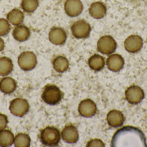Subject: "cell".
<instances>
[{"label":"cell","mask_w":147,"mask_h":147,"mask_svg":"<svg viewBox=\"0 0 147 147\" xmlns=\"http://www.w3.org/2000/svg\"><path fill=\"white\" fill-rule=\"evenodd\" d=\"M21 6L25 12L32 13L38 8L39 1L38 0H22Z\"/></svg>","instance_id":"25"},{"label":"cell","mask_w":147,"mask_h":147,"mask_svg":"<svg viewBox=\"0 0 147 147\" xmlns=\"http://www.w3.org/2000/svg\"><path fill=\"white\" fill-rule=\"evenodd\" d=\"M30 29L25 25L16 26L12 32L14 39L19 42H24L29 39L30 36Z\"/></svg>","instance_id":"15"},{"label":"cell","mask_w":147,"mask_h":147,"mask_svg":"<svg viewBox=\"0 0 147 147\" xmlns=\"http://www.w3.org/2000/svg\"><path fill=\"white\" fill-rule=\"evenodd\" d=\"M62 96V93L58 87L54 85H50L45 88L42 98L46 103L50 105H55L61 101Z\"/></svg>","instance_id":"4"},{"label":"cell","mask_w":147,"mask_h":147,"mask_svg":"<svg viewBox=\"0 0 147 147\" xmlns=\"http://www.w3.org/2000/svg\"><path fill=\"white\" fill-rule=\"evenodd\" d=\"M62 136L63 140L69 143H75L79 138L78 130L71 125L66 126L64 128L62 132Z\"/></svg>","instance_id":"17"},{"label":"cell","mask_w":147,"mask_h":147,"mask_svg":"<svg viewBox=\"0 0 147 147\" xmlns=\"http://www.w3.org/2000/svg\"><path fill=\"white\" fill-rule=\"evenodd\" d=\"M16 87L15 80L10 77H5L0 80V90L3 93L11 94L14 91Z\"/></svg>","instance_id":"19"},{"label":"cell","mask_w":147,"mask_h":147,"mask_svg":"<svg viewBox=\"0 0 147 147\" xmlns=\"http://www.w3.org/2000/svg\"><path fill=\"white\" fill-rule=\"evenodd\" d=\"M14 136L11 131L3 130L0 131V146L7 147L13 145Z\"/></svg>","instance_id":"23"},{"label":"cell","mask_w":147,"mask_h":147,"mask_svg":"<svg viewBox=\"0 0 147 147\" xmlns=\"http://www.w3.org/2000/svg\"><path fill=\"white\" fill-rule=\"evenodd\" d=\"M4 41L0 37V52L3 50L4 48Z\"/></svg>","instance_id":"29"},{"label":"cell","mask_w":147,"mask_h":147,"mask_svg":"<svg viewBox=\"0 0 147 147\" xmlns=\"http://www.w3.org/2000/svg\"><path fill=\"white\" fill-rule=\"evenodd\" d=\"M24 14L23 12L17 8L13 9L7 15V19L13 25L15 26L21 25L24 21Z\"/></svg>","instance_id":"18"},{"label":"cell","mask_w":147,"mask_h":147,"mask_svg":"<svg viewBox=\"0 0 147 147\" xmlns=\"http://www.w3.org/2000/svg\"><path fill=\"white\" fill-rule=\"evenodd\" d=\"M71 29L73 36L78 39L87 38L90 36L91 31L90 25L83 20H78L74 22Z\"/></svg>","instance_id":"3"},{"label":"cell","mask_w":147,"mask_h":147,"mask_svg":"<svg viewBox=\"0 0 147 147\" xmlns=\"http://www.w3.org/2000/svg\"><path fill=\"white\" fill-rule=\"evenodd\" d=\"M107 120L111 127H118L122 126L124 123V116L122 113L119 110H112L108 113Z\"/></svg>","instance_id":"16"},{"label":"cell","mask_w":147,"mask_h":147,"mask_svg":"<svg viewBox=\"0 0 147 147\" xmlns=\"http://www.w3.org/2000/svg\"><path fill=\"white\" fill-rule=\"evenodd\" d=\"M146 40H147V37Z\"/></svg>","instance_id":"30"},{"label":"cell","mask_w":147,"mask_h":147,"mask_svg":"<svg viewBox=\"0 0 147 147\" xmlns=\"http://www.w3.org/2000/svg\"><path fill=\"white\" fill-rule=\"evenodd\" d=\"M53 68L58 72H63L68 70L69 62L64 56H59L54 59L53 63Z\"/></svg>","instance_id":"22"},{"label":"cell","mask_w":147,"mask_h":147,"mask_svg":"<svg viewBox=\"0 0 147 147\" xmlns=\"http://www.w3.org/2000/svg\"><path fill=\"white\" fill-rule=\"evenodd\" d=\"M88 65L92 70L100 71L104 67L105 61L103 57L99 54H95L88 59Z\"/></svg>","instance_id":"20"},{"label":"cell","mask_w":147,"mask_h":147,"mask_svg":"<svg viewBox=\"0 0 147 147\" xmlns=\"http://www.w3.org/2000/svg\"><path fill=\"white\" fill-rule=\"evenodd\" d=\"M40 139L45 146H56L58 145L60 141V132L56 128L47 127L41 131Z\"/></svg>","instance_id":"2"},{"label":"cell","mask_w":147,"mask_h":147,"mask_svg":"<svg viewBox=\"0 0 147 147\" xmlns=\"http://www.w3.org/2000/svg\"><path fill=\"white\" fill-rule=\"evenodd\" d=\"M112 146L147 147L146 138L141 130L134 127H125L114 135Z\"/></svg>","instance_id":"1"},{"label":"cell","mask_w":147,"mask_h":147,"mask_svg":"<svg viewBox=\"0 0 147 147\" xmlns=\"http://www.w3.org/2000/svg\"><path fill=\"white\" fill-rule=\"evenodd\" d=\"M28 102L24 98H15L11 101L9 109L10 112L15 116L22 117L26 115L29 110Z\"/></svg>","instance_id":"7"},{"label":"cell","mask_w":147,"mask_h":147,"mask_svg":"<svg viewBox=\"0 0 147 147\" xmlns=\"http://www.w3.org/2000/svg\"><path fill=\"white\" fill-rule=\"evenodd\" d=\"M86 146L88 147H104L105 144L101 140H99V139H94V140H91L90 141L88 142V143L86 144Z\"/></svg>","instance_id":"27"},{"label":"cell","mask_w":147,"mask_h":147,"mask_svg":"<svg viewBox=\"0 0 147 147\" xmlns=\"http://www.w3.org/2000/svg\"><path fill=\"white\" fill-rule=\"evenodd\" d=\"M117 46L114 38L109 35H104L99 38L97 44V49L103 54L109 55L114 53Z\"/></svg>","instance_id":"5"},{"label":"cell","mask_w":147,"mask_h":147,"mask_svg":"<svg viewBox=\"0 0 147 147\" xmlns=\"http://www.w3.org/2000/svg\"><path fill=\"white\" fill-rule=\"evenodd\" d=\"M13 64L11 59L7 57L0 58V76H6L13 70Z\"/></svg>","instance_id":"21"},{"label":"cell","mask_w":147,"mask_h":147,"mask_svg":"<svg viewBox=\"0 0 147 147\" xmlns=\"http://www.w3.org/2000/svg\"><path fill=\"white\" fill-rule=\"evenodd\" d=\"M8 123L7 117L4 114H0V131L5 129Z\"/></svg>","instance_id":"28"},{"label":"cell","mask_w":147,"mask_h":147,"mask_svg":"<svg viewBox=\"0 0 147 147\" xmlns=\"http://www.w3.org/2000/svg\"><path fill=\"white\" fill-rule=\"evenodd\" d=\"M143 45V39L138 35H129L124 41V46L126 51L131 53L138 52L140 51Z\"/></svg>","instance_id":"8"},{"label":"cell","mask_w":147,"mask_h":147,"mask_svg":"<svg viewBox=\"0 0 147 147\" xmlns=\"http://www.w3.org/2000/svg\"><path fill=\"white\" fill-rule=\"evenodd\" d=\"M96 104L90 99L83 100L79 105V112L84 117H90L93 116L96 112Z\"/></svg>","instance_id":"12"},{"label":"cell","mask_w":147,"mask_h":147,"mask_svg":"<svg viewBox=\"0 0 147 147\" xmlns=\"http://www.w3.org/2000/svg\"><path fill=\"white\" fill-rule=\"evenodd\" d=\"M106 64L109 70L114 72H117L123 68L124 59L120 54H111L107 58Z\"/></svg>","instance_id":"13"},{"label":"cell","mask_w":147,"mask_h":147,"mask_svg":"<svg viewBox=\"0 0 147 147\" xmlns=\"http://www.w3.org/2000/svg\"><path fill=\"white\" fill-rule=\"evenodd\" d=\"M89 12L90 15L94 19H102L106 15L107 7L102 2H95L90 5Z\"/></svg>","instance_id":"14"},{"label":"cell","mask_w":147,"mask_h":147,"mask_svg":"<svg viewBox=\"0 0 147 147\" xmlns=\"http://www.w3.org/2000/svg\"><path fill=\"white\" fill-rule=\"evenodd\" d=\"M127 101L131 104H137L140 102L145 97L143 90L137 85L129 86L125 91Z\"/></svg>","instance_id":"9"},{"label":"cell","mask_w":147,"mask_h":147,"mask_svg":"<svg viewBox=\"0 0 147 147\" xmlns=\"http://www.w3.org/2000/svg\"><path fill=\"white\" fill-rule=\"evenodd\" d=\"M49 39L52 44L61 45L65 43L67 40V34L65 30L60 27H53L49 33Z\"/></svg>","instance_id":"10"},{"label":"cell","mask_w":147,"mask_h":147,"mask_svg":"<svg viewBox=\"0 0 147 147\" xmlns=\"http://www.w3.org/2000/svg\"><path fill=\"white\" fill-rule=\"evenodd\" d=\"M31 144V139L28 135L20 133L16 136L14 144L16 147H28Z\"/></svg>","instance_id":"24"},{"label":"cell","mask_w":147,"mask_h":147,"mask_svg":"<svg viewBox=\"0 0 147 147\" xmlns=\"http://www.w3.org/2000/svg\"><path fill=\"white\" fill-rule=\"evenodd\" d=\"M18 63L20 68L23 70H31L37 65V57L32 52H23L18 57Z\"/></svg>","instance_id":"6"},{"label":"cell","mask_w":147,"mask_h":147,"mask_svg":"<svg viewBox=\"0 0 147 147\" xmlns=\"http://www.w3.org/2000/svg\"><path fill=\"white\" fill-rule=\"evenodd\" d=\"M84 9L80 0H66L64 3V9L67 15L76 17L80 14Z\"/></svg>","instance_id":"11"},{"label":"cell","mask_w":147,"mask_h":147,"mask_svg":"<svg viewBox=\"0 0 147 147\" xmlns=\"http://www.w3.org/2000/svg\"><path fill=\"white\" fill-rule=\"evenodd\" d=\"M10 30V24L7 19L0 18V37L7 35Z\"/></svg>","instance_id":"26"}]
</instances>
